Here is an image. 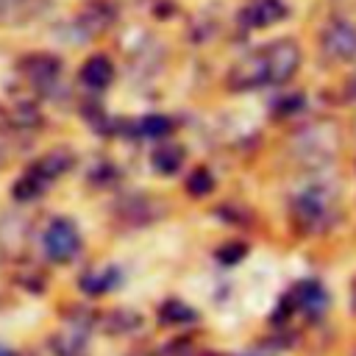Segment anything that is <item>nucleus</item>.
<instances>
[{"mask_svg": "<svg viewBox=\"0 0 356 356\" xmlns=\"http://www.w3.org/2000/svg\"><path fill=\"white\" fill-rule=\"evenodd\" d=\"M25 67L31 70L33 78H56V72H58V61L53 56H33L25 61Z\"/></svg>", "mask_w": 356, "mask_h": 356, "instance_id": "nucleus-12", "label": "nucleus"}, {"mask_svg": "<svg viewBox=\"0 0 356 356\" xmlns=\"http://www.w3.org/2000/svg\"><path fill=\"white\" fill-rule=\"evenodd\" d=\"M331 220V203L323 192H306L292 203V222L303 234L323 231Z\"/></svg>", "mask_w": 356, "mask_h": 356, "instance_id": "nucleus-2", "label": "nucleus"}, {"mask_svg": "<svg viewBox=\"0 0 356 356\" xmlns=\"http://www.w3.org/2000/svg\"><path fill=\"white\" fill-rule=\"evenodd\" d=\"M114 78V67L106 56H92L83 67H81V81L92 89H106Z\"/></svg>", "mask_w": 356, "mask_h": 356, "instance_id": "nucleus-7", "label": "nucleus"}, {"mask_svg": "<svg viewBox=\"0 0 356 356\" xmlns=\"http://www.w3.org/2000/svg\"><path fill=\"white\" fill-rule=\"evenodd\" d=\"M245 250H248V248H245L242 242H228V245H222V248L217 250V259L231 264V261H239V259L245 256Z\"/></svg>", "mask_w": 356, "mask_h": 356, "instance_id": "nucleus-14", "label": "nucleus"}, {"mask_svg": "<svg viewBox=\"0 0 356 356\" xmlns=\"http://www.w3.org/2000/svg\"><path fill=\"white\" fill-rule=\"evenodd\" d=\"M181 161H184V147L175 145V142H164V145H159V147L153 150V167H156L159 172H164V175L178 172Z\"/></svg>", "mask_w": 356, "mask_h": 356, "instance_id": "nucleus-8", "label": "nucleus"}, {"mask_svg": "<svg viewBox=\"0 0 356 356\" xmlns=\"http://www.w3.org/2000/svg\"><path fill=\"white\" fill-rule=\"evenodd\" d=\"M214 189V175L209 172V167H197L189 178H186V192L192 197H206Z\"/></svg>", "mask_w": 356, "mask_h": 356, "instance_id": "nucleus-9", "label": "nucleus"}, {"mask_svg": "<svg viewBox=\"0 0 356 356\" xmlns=\"http://www.w3.org/2000/svg\"><path fill=\"white\" fill-rule=\"evenodd\" d=\"M286 303H289V312H292V309H300V312H306L309 317H320V314L325 312V306H328V298H325V289H323L317 281H300V284L289 292Z\"/></svg>", "mask_w": 356, "mask_h": 356, "instance_id": "nucleus-5", "label": "nucleus"}, {"mask_svg": "<svg viewBox=\"0 0 356 356\" xmlns=\"http://www.w3.org/2000/svg\"><path fill=\"white\" fill-rule=\"evenodd\" d=\"M170 131H172V122L164 114H150L139 122V134L150 136V139H164V136H170Z\"/></svg>", "mask_w": 356, "mask_h": 356, "instance_id": "nucleus-10", "label": "nucleus"}, {"mask_svg": "<svg viewBox=\"0 0 356 356\" xmlns=\"http://www.w3.org/2000/svg\"><path fill=\"white\" fill-rule=\"evenodd\" d=\"M323 50L328 58L353 61L356 58V28L348 22H331L323 31Z\"/></svg>", "mask_w": 356, "mask_h": 356, "instance_id": "nucleus-4", "label": "nucleus"}, {"mask_svg": "<svg viewBox=\"0 0 356 356\" xmlns=\"http://www.w3.org/2000/svg\"><path fill=\"white\" fill-rule=\"evenodd\" d=\"M300 67V47L292 39H275L256 53L245 56L239 64L228 72L231 89H256L264 83H284L289 81Z\"/></svg>", "mask_w": 356, "mask_h": 356, "instance_id": "nucleus-1", "label": "nucleus"}, {"mask_svg": "<svg viewBox=\"0 0 356 356\" xmlns=\"http://www.w3.org/2000/svg\"><path fill=\"white\" fill-rule=\"evenodd\" d=\"M114 281H117L114 270H103V273H89V275L81 281V286H83L86 292H92V295H100V292H106Z\"/></svg>", "mask_w": 356, "mask_h": 356, "instance_id": "nucleus-13", "label": "nucleus"}, {"mask_svg": "<svg viewBox=\"0 0 356 356\" xmlns=\"http://www.w3.org/2000/svg\"><path fill=\"white\" fill-rule=\"evenodd\" d=\"M161 320L170 323V325L192 323V320H195V312H192L186 303H181V300H167V303L161 306Z\"/></svg>", "mask_w": 356, "mask_h": 356, "instance_id": "nucleus-11", "label": "nucleus"}, {"mask_svg": "<svg viewBox=\"0 0 356 356\" xmlns=\"http://www.w3.org/2000/svg\"><path fill=\"white\" fill-rule=\"evenodd\" d=\"M286 17V6L281 0H253L250 6L242 8L239 22L245 28H267L273 22H281Z\"/></svg>", "mask_w": 356, "mask_h": 356, "instance_id": "nucleus-6", "label": "nucleus"}, {"mask_svg": "<svg viewBox=\"0 0 356 356\" xmlns=\"http://www.w3.org/2000/svg\"><path fill=\"white\" fill-rule=\"evenodd\" d=\"M3 6H14V3H22V0H0Z\"/></svg>", "mask_w": 356, "mask_h": 356, "instance_id": "nucleus-15", "label": "nucleus"}, {"mask_svg": "<svg viewBox=\"0 0 356 356\" xmlns=\"http://www.w3.org/2000/svg\"><path fill=\"white\" fill-rule=\"evenodd\" d=\"M81 248V236L70 220H53L44 234V250L53 261H70Z\"/></svg>", "mask_w": 356, "mask_h": 356, "instance_id": "nucleus-3", "label": "nucleus"}]
</instances>
